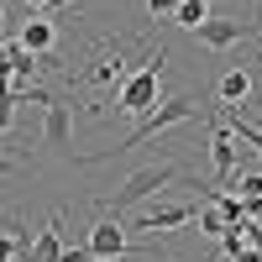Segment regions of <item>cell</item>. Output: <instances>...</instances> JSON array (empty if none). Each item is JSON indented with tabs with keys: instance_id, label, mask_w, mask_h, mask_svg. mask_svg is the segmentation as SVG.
<instances>
[{
	"instance_id": "6da1fadb",
	"label": "cell",
	"mask_w": 262,
	"mask_h": 262,
	"mask_svg": "<svg viewBox=\"0 0 262 262\" xmlns=\"http://www.w3.org/2000/svg\"><path fill=\"white\" fill-rule=\"evenodd\" d=\"M158 90H163V48L147 53V63H142L137 74H126V84H121L116 100H111V111L116 116H147L152 105H158Z\"/></svg>"
},
{
	"instance_id": "7a4b0ae2",
	"label": "cell",
	"mask_w": 262,
	"mask_h": 262,
	"mask_svg": "<svg viewBox=\"0 0 262 262\" xmlns=\"http://www.w3.org/2000/svg\"><path fill=\"white\" fill-rule=\"evenodd\" d=\"M173 179H179V163H147V168H137V173H126V184H121L116 194H105L100 210L121 215V210H131V205H147L152 194H163Z\"/></svg>"
},
{
	"instance_id": "3957f363",
	"label": "cell",
	"mask_w": 262,
	"mask_h": 262,
	"mask_svg": "<svg viewBox=\"0 0 262 262\" xmlns=\"http://www.w3.org/2000/svg\"><path fill=\"white\" fill-rule=\"evenodd\" d=\"M126 58H121V48H116V42H111V48H100L90 63H84V69L74 74V84H79V90H95L100 95V105H95V111H111V100H116V90H121V84H126Z\"/></svg>"
},
{
	"instance_id": "277c9868",
	"label": "cell",
	"mask_w": 262,
	"mask_h": 262,
	"mask_svg": "<svg viewBox=\"0 0 262 262\" xmlns=\"http://www.w3.org/2000/svg\"><path fill=\"white\" fill-rule=\"evenodd\" d=\"M200 116V105H194L189 95H173V100H163V105H152V111L142 116V126L126 137V147L121 152H131V147H142V142H152V137H163V131H173V126H184V121H194ZM116 152V158H121Z\"/></svg>"
},
{
	"instance_id": "5b68a950",
	"label": "cell",
	"mask_w": 262,
	"mask_h": 262,
	"mask_svg": "<svg viewBox=\"0 0 262 262\" xmlns=\"http://www.w3.org/2000/svg\"><path fill=\"white\" fill-rule=\"evenodd\" d=\"M257 32H262V21H242V16H215V21H205V27H194V37H200L210 53H226L231 42H247Z\"/></svg>"
},
{
	"instance_id": "8992f818",
	"label": "cell",
	"mask_w": 262,
	"mask_h": 262,
	"mask_svg": "<svg viewBox=\"0 0 262 262\" xmlns=\"http://www.w3.org/2000/svg\"><path fill=\"white\" fill-rule=\"evenodd\" d=\"M16 48L32 53V58L58 53V21H53V16H27V21H21V32H16Z\"/></svg>"
},
{
	"instance_id": "52a82bcc",
	"label": "cell",
	"mask_w": 262,
	"mask_h": 262,
	"mask_svg": "<svg viewBox=\"0 0 262 262\" xmlns=\"http://www.w3.org/2000/svg\"><path fill=\"white\" fill-rule=\"evenodd\" d=\"M194 215H200V205H147L137 215V231H179V226H194Z\"/></svg>"
},
{
	"instance_id": "ba28073f",
	"label": "cell",
	"mask_w": 262,
	"mask_h": 262,
	"mask_svg": "<svg viewBox=\"0 0 262 262\" xmlns=\"http://www.w3.org/2000/svg\"><path fill=\"white\" fill-rule=\"evenodd\" d=\"M90 257H126L131 252V236L121 231V221H111V215H105V221H95V231H90V247H84Z\"/></svg>"
},
{
	"instance_id": "9c48e42d",
	"label": "cell",
	"mask_w": 262,
	"mask_h": 262,
	"mask_svg": "<svg viewBox=\"0 0 262 262\" xmlns=\"http://www.w3.org/2000/svg\"><path fill=\"white\" fill-rule=\"evenodd\" d=\"M42 137H48V147H58V152H69V142H74V116H69V105L63 100H53V105H42Z\"/></svg>"
},
{
	"instance_id": "30bf717a",
	"label": "cell",
	"mask_w": 262,
	"mask_h": 262,
	"mask_svg": "<svg viewBox=\"0 0 262 262\" xmlns=\"http://www.w3.org/2000/svg\"><path fill=\"white\" fill-rule=\"evenodd\" d=\"M210 163H215V179H231L236 173V137L215 121V131H210Z\"/></svg>"
},
{
	"instance_id": "8fae6325",
	"label": "cell",
	"mask_w": 262,
	"mask_h": 262,
	"mask_svg": "<svg viewBox=\"0 0 262 262\" xmlns=\"http://www.w3.org/2000/svg\"><path fill=\"white\" fill-rule=\"evenodd\" d=\"M215 95H221V111L247 105V95H252V74H247V69H226L221 84H215Z\"/></svg>"
},
{
	"instance_id": "7c38bea8",
	"label": "cell",
	"mask_w": 262,
	"mask_h": 262,
	"mask_svg": "<svg viewBox=\"0 0 262 262\" xmlns=\"http://www.w3.org/2000/svg\"><path fill=\"white\" fill-rule=\"evenodd\" d=\"M210 11H215V0H179L168 21H173V27H189V32H194V27H205V21H210Z\"/></svg>"
},
{
	"instance_id": "4fadbf2b",
	"label": "cell",
	"mask_w": 262,
	"mask_h": 262,
	"mask_svg": "<svg viewBox=\"0 0 262 262\" xmlns=\"http://www.w3.org/2000/svg\"><path fill=\"white\" fill-rule=\"evenodd\" d=\"M6 69H11V79H21V84H32V74L42 69V58H32V53H21L16 42L6 48Z\"/></svg>"
},
{
	"instance_id": "5bb4252c",
	"label": "cell",
	"mask_w": 262,
	"mask_h": 262,
	"mask_svg": "<svg viewBox=\"0 0 262 262\" xmlns=\"http://www.w3.org/2000/svg\"><path fill=\"white\" fill-rule=\"evenodd\" d=\"M194 226H200L205 236H221V231H226V215L215 210V205H200V215H194Z\"/></svg>"
},
{
	"instance_id": "9a60e30c",
	"label": "cell",
	"mask_w": 262,
	"mask_h": 262,
	"mask_svg": "<svg viewBox=\"0 0 262 262\" xmlns=\"http://www.w3.org/2000/svg\"><path fill=\"white\" fill-rule=\"evenodd\" d=\"M69 6H79V0H27V11H37V16H58Z\"/></svg>"
},
{
	"instance_id": "2e32d148",
	"label": "cell",
	"mask_w": 262,
	"mask_h": 262,
	"mask_svg": "<svg viewBox=\"0 0 262 262\" xmlns=\"http://www.w3.org/2000/svg\"><path fill=\"white\" fill-rule=\"evenodd\" d=\"M173 6H179V0H147V11H152V21H168V16H173Z\"/></svg>"
},
{
	"instance_id": "e0dca14e",
	"label": "cell",
	"mask_w": 262,
	"mask_h": 262,
	"mask_svg": "<svg viewBox=\"0 0 262 262\" xmlns=\"http://www.w3.org/2000/svg\"><path fill=\"white\" fill-rule=\"evenodd\" d=\"M11 121H16V105H6V100H0V131H6Z\"/></svg>"
},
{
	"instance_id": "ac0fdd59",
	"label": "cell",
	"mask_w": 262,
	"mask_h": 262,
	"mask_svg": "<svg viewBox=\"0 0 262 262\" xmlns=\"http://www.w3.org/2000/svg\"><path fill=\"white\" fill-rule=\"evenodd\" d=\"M231 262H262V252H252V247H242V252H236Z\"/></svg>"
}]
</instances>
